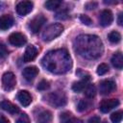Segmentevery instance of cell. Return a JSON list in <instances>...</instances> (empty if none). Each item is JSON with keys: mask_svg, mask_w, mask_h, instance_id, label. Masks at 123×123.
<instances>
[{"mask_svg": "<svg viewBox=\"0 0 123 123\" xmlns=\"http://www.w3.org/2000/svg\"><path fill=\"white\" fill-rule=\"evenodd\" d=\"M76 52L86 59H97L103 53L104 47L102 40L93 35H81L76 37L74 42Z\"/></svg>", "mask_w": 123, "mask_h": 123, "instance_id": "obj_1", "label": "cell"}, {"mask_svg": "<svg viewBox=\"0 0 123 123\" xmlns=\"http://www.w3.org/2000/svg\"><path fill=\"white\" fill-rule=\"evenodd\" d=\"M43 67L55 74L67 72L71 65V58L65 49H58L48 52L42 59Z\"/></svg>", "mask_w": 123, "mask_h": 123, "instance_id": "obj_2", "label": "cell"}, {"mask_svg": "<svg viewBox=\"0 0 123 123\" xmlns=\"http://www.w3.org/2000/svg\"><path fill=\"white\" fill-rule=\"evenodd\" d=\"M62 32H63V26L61 23H54L46 27V29L42 33V38L45 41H50L58 37Z\"/></svg>", "mask_w": 123, "mask_h": 123, "instance_id": "obj_3", "label": "cell"}, {"mask_svg": "<svg viewBox=\"0 0 123 123\" xmlns=\"http://www.w3.org/2000/svg\"><path fill=\"white\" fill-rule=\"evenodd\" d=\"M44 99L49 105H51L55 108H60L66 104V97L61 91L51 92V93L47 94L46 97H44Z\"/></svg>", "mask_w": 123, "mask_h": 123, "instance_id": "obj_4", "label": "cell"}, {"mask_svg": "<svg viewBox=\"0 0 123 123\" xmlns=\"http://www.w3.org/2000/svg\"><path fill=\"white\" fill-rule=\"evenodd\" d=\"M16 85V79L12 72H5L2 76V86L3 88L7 91L12 90Z\"/></svg>", "mask_w": 123, "mask_h": 123, "instance_id": "obj_5", "label": "cell"}, {"mask_svg": "<svg viewBox=\"0 0 123 123\" xmlns=\"http://www.w3.org/2000/svg\"><path fill=\"white\" fill-rule=\"evenodd\" d=\"M45 22H46V18L44 17V15L38 14V15H37L36 17H34V18L29 22L28 27H29V29H30V31H31L32 33L36 34V33H37V32L40 31L41 27L43 26V24H44Z\"/></svg>", "mask_w": 123, "mask_h": 123, "instance_id": "obj_6", "label": "cell"}, {"mask_svg": "<svg viewBox=\"0 0 123 123\" xmlns=\"http://www.w3.org/2000/svg\"><path fill=\"white\" fill-rule=\"evenodd\" d=\"M116 88V85L111 80H104L99 84V92L102 95H107Z\"/></svg>", "mask_w": 123, "mask_h": 123, "instance_id": "obj_7", "label": "cell"}, {"mask_svg": "<svg viewBox=\"0 0 123 123\" xmlns=\"http://www.w3.org/2000/svg\"><path fill=\"white\" fill-rule=\"evenodd\" d=\"M33 6H34V4H33V2H31V1H21V2H19V3L16 5L15 10H16V12H17L19 15L24 16V15H26V14H28L29 12H32Z\"/></svg>", "mask_w": 123, "mask_h": 123, "instance_id": "obj_8", "label": "cell"}, {"mask_svg": "<svg viewBox=\"0 0 123 123\" xmlns=\"http://www.w3.org/2000/svg\"><path fill=\"white\" fill-rule=\"evenodd\" d=\"M9 41L13 46L21 47V46H23L27 42V38L21 33H12L9 37Z\"/></svg>", "mask_w": 123, "mask_h": 123, "instance_id": "obj_9", "label": "cell"}, {"mask_svg": "<svg viewBox=\"0 0 123 123\" xmlns=\"http://www.w3.org/2000/svg\"><path fill=\"white\" fill-rule=\"evenodd\" d=\"M119 105V100L118 99H106L103 100L100 103L99 109L102 112H109L110 111H111L112 109H114L115 107H117Z\"/></svg>", "mask_w": 123, "mask_h": 123, "instance_id": "obj_10", "label": "cell"}, {"mask_svg": "<svg viewBox=\"0 0 123 123\" xmlns=\"http://www.w3.org/2000/svg\"><path fill=\"white\" fill-rule=\"evenodd\" d=\"M99 20H100V24L102 26H104V27L110 26L112 23V21H113L112 12L110 10H104V11H102L101 13H100Z\"/></svg>", "mask_w": 123, "mask_h": 123, "instance_id": "obj_11", "label": "cell"}, {"mask_svg": "<svg viewBox=\"0 0 123 123\" xmlns=\"http://www.w3.org/2000/svg\"><path fill=\"white\" fill-rule=\"evenodd\" d=\"M37 56V49L36 46L34 45H29L27 46L25 52H24V55H23V61L25 62H32L36 59V57Z\"/></svg>", "mask_w": 123, "mask_h": 123, "instance_id": "obj_12", "label": "cell"}, {"mask_svg": "<svg viewBox=\"0 0 123 123\" xmlns=\"http://www.w3.org/2000/svg\"><path fill=\"white\" fill-rule=\"evenodd\" d=\"M37 74H38V69L36 66H28V67L24 68L22 71V75L27 81L34 80Z\"/></svg>", "mask_w": 123, "mask_h": 123, "instance_id": "obj_13", "label": "cell"}, {"mask_svg": "<svg viewBox=\"0 0 123 123\" xmlns=\"http://www.w3.org/2000/svg\"><path fill=\"white\" fill-rule=\"evenodd\" d=\"M13 25V17L10 14H3L0 16V29L8 30Z\"/></svg>", "mask_w": 123, "mask_h": 123, "instance_id": "obj_14", "label": "cell"}, {"mask_svg": "<svg viewBox=\"0 0 123 123\" xmlns=\"http://www.w3.org/2000/svg\"><path fill=\"white\" fill-rule=\"evenodd\" d=\"M17 99L20 102V104L24 107H27L32 102V96L27 90H20L17 93Z\"/></svg>", "mask_w": 123, "mask_h": 123, "instance_id": "obj_15", "label": "cell"}, {"mask_svg": "<svg viewBox=\"0 0 123 123\" xmlns=\"http://www.w3.org/2000/svg\"><path fill=\"white\" fill-rule=\"evenodd\" d=\"M0 108H2L4 111L12 113V114H15L17 112H19V108L15 105H13L12 102L8 101V100H4L0 103Z\"/></svg>", "mask_w": 123, "mask_h": 123, "instance_id": "obj_16", "label": "cell"}, {"mask_svg": "<svg viewBox=\"0 0 123 123\" xmlns=\"http://www.w3.org/2000/svg\"><path fill=\"white\" fill-rule=\"evenodd\" d=\"M111 63L115 68L122 69V67H123V56H122L121 52H117V53L113 54V56L111 57Z\"/></svg>", "mask_w": 123, "mask_h": 123, "instance_id": "obj_17", "label": "cell"}, {"mask_svg": "<svg viewBox=\"0 0 123 123\" xmlns=\"http://www.w3.org/2000/svg\"><path fill=\"white\" fill-rule=\"evenodd\" d=\"M51 120H52V114L48 111H41L38 114L37 118V123H50Z\"/></svg>", "mask_w": 123, "mask_h": 123, "instance_id": "obj_18", "label": "cell"}, {"mask_svg": "<svg viewBox=\"0 0 123 123\" xmlns=\"http://www.w3.org/2000/svg\"><path fill=\"white\" fill-rule=\"evenodd\" d=\"M84 93L87 98H93L96 94V88L93 84H87L84 89Z\"/></svg>", "mask_w": 123, "mask_h": 123, "instance_id": "obj_19", "label": "cell"}, {"mask_svg": "<svg viewBox=\"0 0 123 123\" xmlns=\"http://www.w3.org/2000/svg\"><path fill=\"white\" fill-rule=\"evenodd\" d=\"M61 5H62L61 0H49V1H46L44 3L45 8L47 10H50V11H53V10H56V9L60 8Z\"/></svg>", "mask_w": 123, "mask_h": 123, "instance_id": "obj_20", "label": "cell"}, {"mask_svg": "<svg viewBox=\"0 0 123 123\" xmlns=\"http://www.w3.org/2000/svg\"><path fill=\"white\" fill-rule=\"evenodd\" d=\"M86 85H87V81L81 80L79 82H75L72 85V89L75 92H81V91H83L85 89V87L86 86Z\"/></svg>", "mask_w": 123, "mask_h": 123, "instance_id": "obj_21", "label": "cell"}, {"mask_svg": "<svg viewBox=\"0 0 123 123\" xmlns=\"http://www.w3.org/2000/svg\"><path fill=\"white\" fill-rule=\"evenodd\" d=\"M108 38L111 43H118L121 39V35L116 31H112L109 34Z\"/></svg>", "mask_w": 123, "mask_h": 123, "instance_id": "obj_22", "label": "cell"}, {"mask_svg": "<svg viewBox=\"0 0 123 123\" xmlns=\"http://www.w3.org/2000/svg\"><path fill=\"white\" fill-rule=\"evenodd\" d=\"M122 116H123L122 111H115L111 115V120L112 123H120L121 120H122Z\"/></svg>", "mask_w": 123, "mask_h": 123, "instance_id": "obj_23", "label": "cell"}, {"mask_svg": "<svg viewBox=\"0 0 123 123\" xmlns=\"http://www.w3.org/2000/svg\"><path fill=\"white\" fill-rule=\"evenodd\" d=\"M89 102L86 101V100H80L79 103H78V106H77V109L79 111H86L88 108H89Z\"/></svg>", "mask_w": 123, "mask_h": 123, "instance_id": "obj_24", "label": "cell"}, {"mask_svg": "<svg viewBox=\"0 0 123 123\" xmlns=\"http://www.w3.org/2000/svg\"><path fill=\"white\" fill-rule=\"evenodd\" d=\"M108 71H109V66L106 63H100L97 67V74L100 75V76L106 74Z\"/></svg>", "mask_w": 123, "mask_h": 123, "instance_id": "obj_25", "label": "cell"}, {"mask_svg": "<svg viewBox=\"0 0 123 123\" xmlns=\"http://www.w3.org/2000/svg\"><path fill=\"white\" fill-rule=\"evenodd\" d=\"M56 17H57L58 19H62V20L67 19V17H68V12H67V10L62 9V10L59 11V12L56 13Z\"/></svg>", "mask_w": 123, "mask_h": 123, "instance_id": "obj_26", "label": "cell"}, {"mask_svg": "<svg viewBox=\"0 0 123 123\" xmlns=\"http://www.w3.org/2000/svg\"><path fill=\"white\" fill-rule=\"evenodd\" d=\"M49 87H50V84H49V82L46 81V80H41V81L38 83V85H37V89H38V90H46V89H48Z\"/></svg>", "mask_w": 123, "mask_h": 123, "instance_id": "obj_27", "label": "cell"}, {"mask_svg": "<svg viewBox=\"0 0 123 123\" xmlns=\"http://www.w3.org/2000/svg\"><path fill=\"white\" fill-rule=\"evenodd\" d=\"M8 54H9V51H8L6 45L3 43H0V59L6 58L8 56Z\"/></svg>", "mask_w": 123, "mask_h": 123, "instance_id": "obj_28", "label": "cell"}, {"mask_svg": "<svg viewBox=\"0 0 123 123\" xmlns=\"http://www.w3.org/2000/svg\"><path fill=\"white\" fill-rule=\"evenodd\" d=\"M80 20H81L82 23H84L85 25H90V24L92 23V19H91L89 16L86 15V14H81V15H80Z\"/></svg>", "mask_w": 123, "mask_h": 123, "instance_id": "obj_29", "label": "cell"}, {"mask_svg": "<svg viewBox=\"0 0 123 123\" xmlns=\"http://www.w3.org/2000/svg\"><path fill=\"white\" fill-rule=\"evenodd\" d=\"M15 123H31V122H30V119H29L28 115L26 113H23V114L20 115V117L16 120Z\"/></svg>", "mask_w": 123, "mask_h": 123, "instance_id": "obj_30", "label": "cell"}, {"mask_svg": "<svg viewBox=\"0 0 123 123\" xmlns=\"http://www.w3.org/2000/svg\"><path fill=\"white\" fill-rule=\"evenodd\" d=\"M71 117V113L68 112V111H65V112H62L60 116V119H61V123H65L69 118Z\"/></svg>", "mask_w": 123, "mask_h": 123, "instance_id": "obj_31", "label": "cell"}, {"mask_svg": "<svg viewBox=\"0 0 123 123\" xmlns=\"http://www.w3.org/2000/svg\"><path fill=\"white\" fill-rule=\"evenodd\" d=\"M85 7H86V10H93L97 7V3L96 2H88V3L86 4Z\"/></svg>", "mask_w": 123, "mask_h": 123, "instance_id": "obj_32", "label": "cell"}, {"mask_svg": "<svg viewBox=\"0 0 123 123\" xmlns=\"http://www.w3.org/2000/svg\"><path fill=\"white\" fill-rule=\"evenodd\" d=\"M100 122H101V119H100V117L97 116V115L90 117V118L88 119V121H87V123H100Z\"/></svg>", "mask_w": 123, "mask_h": 123, "instance_id": "obj_33", "label": "cell"}, {"mask_svg": "<svg viewBox=\"0 0 123 123\" xmlns=\"http://www.w3.org/2000/svg\"><path fill=\"white\" fill-rule=\"evenodd\" d=\"M65 123H83V121L79 118H74V117H70Z\"/></svg>", "mask_w": 123, "mask_h": 123, "instance_id": "obj_34", "label": "cell"}, {"mask_svg": "<svg viewBox=\"0 0 123 123\" xmlns=\"http://www.w3.org/2000/svg\"><path fill=\"white\" fill-rule=\"evenodd\" d=\"M0 123H10V121L3 115L0 113Z\"/></svg>", "mask_w": 123, "mask_h": 123, "instance_id": "obj_35", "label": "cell"}, {"mask_svg": "<svg viewBox=\"0 0 123 123\" xmlns=\"http://www.w3.org/2000/svg\"><path fill=\"white\" fill-rule=\"evenodd\" d=\"M118 24H119L120 26L123 24V21H122V12H120V13L118 14Z\"/></svg>", "mask_w": 123, "mask_h": 123, "instance_id": "obj_36", "label": "cell"}]
</instances>
